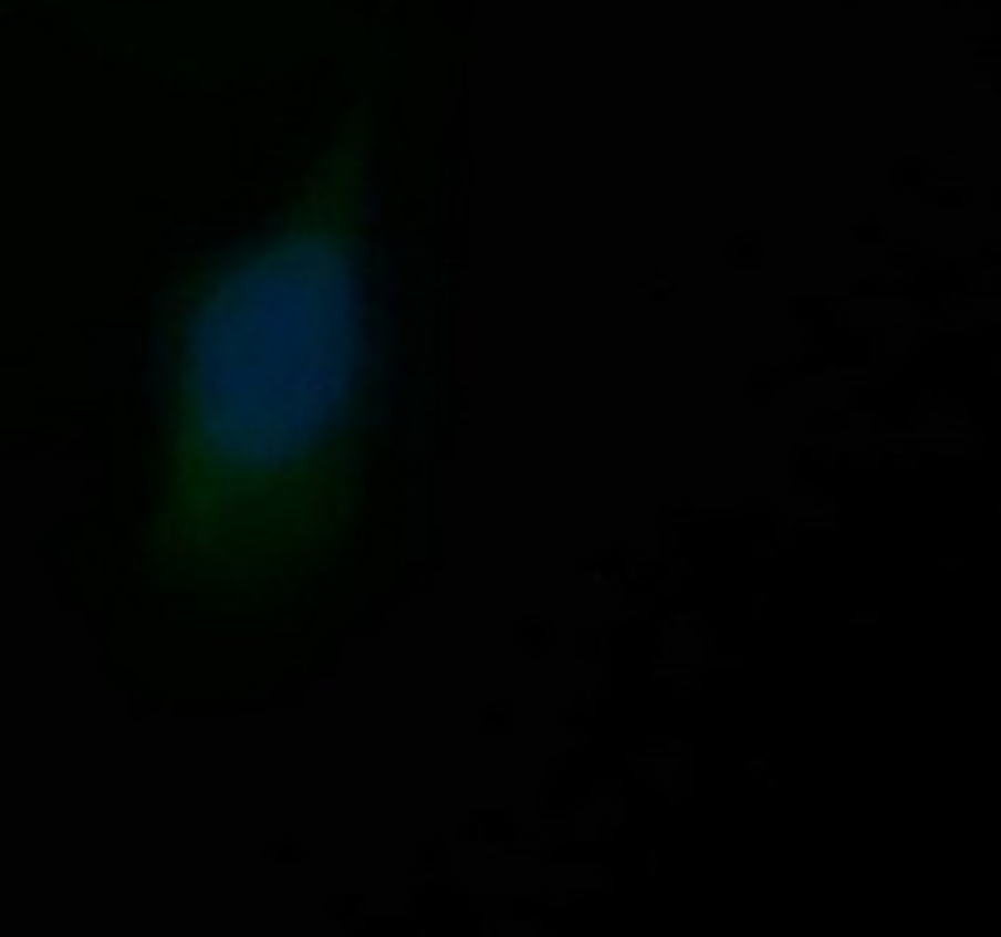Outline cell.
Returning <instances> with one entry per match:
<instances>
[{"label":"cell","mask_w":1001,"mask_h":937,"mask_svg":"<svg viewBox=\"0 0 1001 937\" xmlns=\"http://www.w3.org/2000/svg\"><path fill=\"white\" fill-rule=\"evenodd\" d=\"M372 382L367 176L347 152L171 308L157 572L210 601H264L323 572L362 513Z\"/></svg>","instance_id":"1"}]
</instances>
